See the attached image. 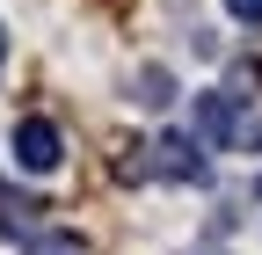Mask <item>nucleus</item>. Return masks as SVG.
I'll list each match as a JSON object with an SVG mask.
<instances>
[{
  "label": "nucleus",
  "mask_w": 262,
  "mask_h": 255,
  "mask_svg": "<svg viewBox=\"0 0 262 255\" xmlns=\"http://www.w3.org/2000/svg\"><path fill=\"white\" fill-rule=\"evenodd\" d=\"M196 146H211V153H226V146H255V124L241 117L233 95H219V88L196 95Z\"/></svg>",
  "instance_id": "obj_1"
},
{
  "label": "nucleus",
  "mask_w": 262,
  "mask_h": 255,
  "mask_svg": "<svg viewBox=\"0 0 262 255\" xmlns=\"http://www.w3.org/2000/svg\"><path fill=\"white\" fill-rule=\"evenodd\" d=\"M15 161H22L29 175H51V168L66 161V139H58L51 117H22V124H15Z\"/></svg>",
  "instance_id": "obj_2"
},
{
  "label": "nucleus",
  "mask_w": 262,
  "mask_h": 255,
  "mask_svg": "<svg viewBox=\"0 0 262 255\" xmlns=\"http://www.w3.org/2000/svg\"><path fill=\"white\" fill-rule=\"evenodd\" d=\"M153 175H168V182H196L204 175V146L168 132V139H153Z\"/></svg>",
  "instance_id": "obj_3"
},
{
  "label": "nucleus",
  "mask_w": 262,
  "mask_h": 255,
  "mask_svg": "<svg viewBox=\"0 0 262 255\" xmlns=\"http://www.w3.org/2000/svg\"><path fill=\"white\" fill-rule=\"evenodd\" d=\"M139 88H146V95H139V102H146V110H160V102H168V73H160V66H153V73H146Z\"/></svg>",
  "instance_id": "obj_4"
},
{
  "label": "nucleus",
  "mask_w": 262,
  "mask_h": 255,
  "mask_svg": "<svg viewBox=\"0 0 262 255\" xmlns=\"http://www.w3.org/2000/svg\"><path fill=\"white\" fill-rule=\"evenodd\" d=\"M226 15L233 22H262V0H226Z\"/></svg>",
  "instance_id": "obj_5"
},
{
  "label": "nucleus",
  "mask_w": 262,
  "mask_h": 255,
  "mask_svg": "<svg viewBox=\"0 0 262 255\" xmlns=\"http://www.w3.org/2000/svg\"><path fill=\"white\" fill-rule=\"evenodd\" d=\"M0 66H8V29H0Z\"/></svg>",
  "instance_id": "obj_6"
}]
</instances>
